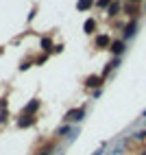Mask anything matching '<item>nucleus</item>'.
I'll return each mask as SVG.
<instances>
[{"instance_id":"f257e3e1","label":"nucleus","mask_w":146,"mask_h":155,"mask_svg":"<svg viewBox=\"0 0 146 155\" xmlns=\"http://www.w3.org/2000/svg\"><path fill=\"white\" fill-rule=\"evenodd\" d=\"M83 114H85V109H83V107L72 109V111H68V114H66V120H68V122H79V120L83 118Z\"/></svg>"},{"instance_id":"f03ea898","label":"nucleus","mask_w":146,"mask_h":155,"mask_svg":"<svg viewBox=\"0 0 146 155\" xmlns=\"http://www.w3.org/2000/svg\"><path fill=\"white\" fill-rule=\"evenodd\" d=\"M96 46H98V48L111 46V37H109V35H98V37H96Z\"/></svg>"},{"instance_id":"7ed1b4c3","label":"nucleus","mask_w":146,"mask_h":155,"mask_svg":"<svg viewBox=\"0 0 146 155\" xmlns=\"http://www.w3.org/2000/svg\"><path fill=\"white\" fill-rule=\"evenodd\" d=\"M111 53L113 55H122V50H124V42H120V39H118V42H111Z\"/></svg>"},{"instance_id":"20e7f679","label":"nucleus","mask_w":146,"mask_h":155,"mask_svg":"<svg viewBox=\"0 0 146 155\" xmlns=\"http://www.w3.org/2000/svg\"><path fill=\"white\" fill-rule=\"evenodd\" d=\"M100 83H102V77H87V81H85L87 87H98Z\"/></svg>"},{"instance_id":"39448f33","label":"nucleus","mask_w":146,"mask_h":155,"mask_svg":"<svg viewBox=\"0 0 146 155\" xmlns=\"http://www.w3.org/2000/svg\"><path fill=\"white\" fill-rule=\"evenodd\" d=\"M83 28H85V33H94V31H96V20H94V18L85 20V24H83Z\"/></svg>"},{"instance_id":"423d86ee","label":"nucleus","mask_w":146,"mask_h":155,"mask_svg":"<svg viewBox=\"0 0 146 155\" xmlns=\"http://www.w3.org/2000/svg\"><path fill=\"white\" fill-rule=\"evenodd\" d=\"M92 5H94V0H79V2H76V9H79V11H87Z\"/></svg>"},{"instance_id":"0eeeda50","label":"nucleus","mask_w":146,"mask_h":155,"mask_svg":"<svg viewBox=\"0 0 146 155\" xmlns=\"http://www.w3.org/2000/svg\"><path fill=\"white\" fill-rule=\"evenodd\" d=\"M20 127H31V125H35V118L33 116H22V120L18 122Z\"/></svg>"},{"instance_id":"6e6552de","label":"nucleus","mask_w":146,"mask_h":155,"mask_svg":"<svg viewBox=\"0 0 146 155\" xmlns=\"http://www.w3.org/2000/svg\"><path fill=\"white\" fill-rule=\"evenodd\" d=\"M37 107H39V101H31V103H28V107L24 109V114L28 116V114H33V111H35Z\"/></svg>"},{"instance_id":"1a4fd4ad","label":"nucleus","mask_w":146,"mask_h":155,"mask_svg":"<svg viewBox=\"0 0 146 155\" xmlns=\"http://www.w3.org/2000/svg\"><path fill=\"white\" fill-rule=\"evenodd\" d=\"M133 33H135V22H131L127 28H124V37H131Z\"/></svg>"},{"instance_id":"9d476101","label":"nucleus","mask_w":146,"mask_h":155,"mask_svg":"<svg viewBox=\"0 0 146 155\" xmlns=\"http://www.w3.org/2000/svg\"><path fill=\"white\" fill-rule=\"evenodd\" d=\"M118 9H120V5H118V2H113V5L109 7V11H107V13H109V15H116V13H118Z\"/></svg>"},{"instance_id":"9b49d317","label":"nucleus","mask_w":146,"mask_h":155,"mask_svg":"<svg viewBox=\"0 0 146 155\" xmlns=\"http://www.w3.org/2000/svg\"><path fill=\"white\" fill-rule=\"evenodd\" d=\"M41 46H44V50H53V48H50V46H53V42H50L48 37H44V39H41Z\"/></svg>"},{"instance_id":"f8f14e48","label":"nucleus","mask_w":146,"mask_h":155,"mask_svg":"<svg viewBox=\"0 0 146 155\" xmlns=\"http://www.w3.org/2000/svg\"><path fill=\"white\" fill-rule=\"evenodd\" d=\"M31 68V61H22V66H20V70H28Z\"/></svg>"},{"instance_id":"ddd939ff","label":"nucleus","mask_w":146,"mask_h":155,"mask_svg":"<svg viewBox=\"0 0 146 155\" xmlns=\"http://www.w3.org/2000/svg\"><path fill=\"white\" fill-rule=\"evenodd\" d=\"M109 2H111V0H98V5H100V7H107Z\"/></svg>"},{"instance_id":"4468645a","label":"nucleus","mask_w":146,"mask_h":155,"mask_svg":"<svg viewBox=\"0 0 146 155\" xmlns=\"http://www.w3.org/2000/svg\"><path fill=\"white\" fill-rule=\"evenodd\" d=\"M39 155H50V149H48V151H41Z\"/></svg>"},{"instance_id":"2eb2a0df","label":"nucleus","mask_w":146,"mask_h":155,"mask_svg":"<svg viewBox=\"0 0 146 155\" xmlns=\"http://www.w3.org/2000/svg\"><path fill=\"white\" fill-rule=\"evenodd\" d=\"M131 2H138V0H131Z\"/></svg>"},{"instance_id":"dca6fc26","label":"nucleus","mask_w":146,"mask_h":155,"mask_svg":"<svg viewBox=\"0 0 146 155\" xmlns=\"http://www.w3.org/2000/svg\"><path fill=\"white\" fill-rule=\"evenodd\" d=\"M144 155H146V151H144Z\"/></svg>"}]
</instances>
